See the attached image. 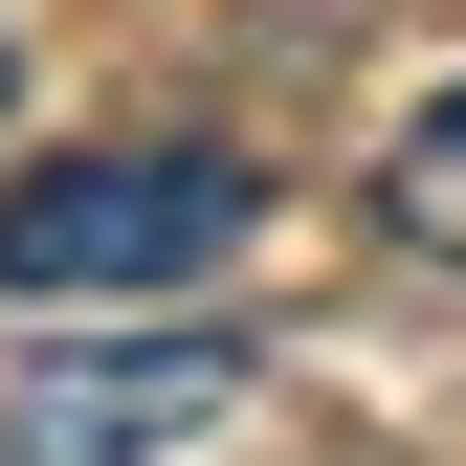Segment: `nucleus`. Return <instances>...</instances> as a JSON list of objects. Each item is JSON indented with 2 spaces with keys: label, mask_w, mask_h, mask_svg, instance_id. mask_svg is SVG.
Wrapping results in <instances>:
<instances>
[{
  "label": "nucleus",
  "mask_w": 466,
  "mask_h": 466,
  "mask_svg": "<svg viewBox=\"0 0 466 466\" xmlns=\"http://www.w3.org/2000/svg\"><path fill=\"white\" fill-rule=\"evenodd\" d=\"M378 222H400L422 267H466V67L400 111V134H378Z\"/></svg>",
  "instance_id": "3"
},
{
  "label": "nucleus",
  "mask_w": 466,
  "mask_h": 466,
  "mask_svg": "<svg viewBox=\"0 0 466 466\" xmlns=\"http://www.w3.org/2000/svg\"><path fill=\"white\" fill-rule=\"evenodd\" d=\"M245 333H134V356H45L0 378V466H178L200 422H245Z\"/></svg>",
  "instance_id": "2"
},
{
  "label": "nucleus",
  "mask_w": 466,
  "mask_h": 466,
  "mask_svg": "<svg viewBox=\"0 0 466 466\" xmlns=\"http://www.w3.org/2000/svg\"><path fill=\"white\" fill-rule=\"evenodd\" d=\"M222 245H267V178L222 134H111V156L0 178V311H156Z\"/></svg>",
  "instance_id": "1"
},
{
  "label": "nucleus",
  "mask_w": 466,
  "mask_h": 466,
  "mask_svg": "<svg viewBox=\"0 0 466 466\" xmlns=\"http://www.w3.org/2000/svg\"><path fill=\"white\" fill-rule=\"evenodd\" d=\"M0 89H23V67H0Z\"/></svg>",
  "instance_id": "4"
}]
</instances>
